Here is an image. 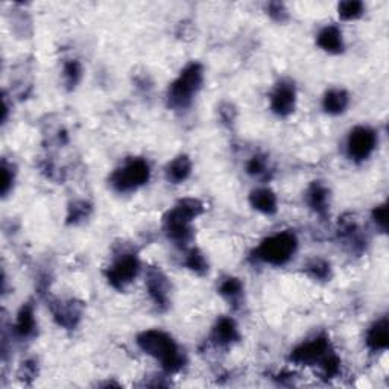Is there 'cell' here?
<instances>
[{
	"label": "cell",
	"instance_id": "cell-10",
	"mask_svg": "<svg viewBox=\"0 0 389 389\" xmlns=\"http://www.w3.org/2000/svg\"><path fill=\"white\" fill-rule=\"evenodd\" d=\"M296 105V90L291 81H280L271 95V110L277 116L286 117L292 114Z\"/></svg>",
	"mask_w": 389,
	"mask_h": 389
},
{
	"label": "cell",
	"instance_id": "cell-24",
	"mask_svg": "<svg viewBox=\"0 0 389 389\" xmlns=\"http://www.w3.org/2000/svg\"><path fill=\"white\" fill-rule=\"evenodd\" d=\"M306 273L315 280H325L330 278V264L322 259H313L306 265Z\"/></svg>",
	"mask_w": 389,
	"mask_h": 389
},
{
	"label": "cell",
	"instance_id": "cell-6",
	"mask_svg": "<svg viewBox=\"0 0 389 389\" xmlns=\"http://www.w3.org/2000/svg\"><path fill=\"white\" fill-rule=\"evenodd\" d=\"M140 273V260L132 252H125L117 257L105 271V277L117 291L128 287Z\"/></svg>",
	"mask_w": 389,
	"mask_h": 389
},
{
	"label": "cell",
	"instance_id": "cell-29",
	"mask_svg": "<svg viewBox=\"0 0 389 389\" xmlns=\"http://www.w3.org/2000/svg\"><path fill=\"white\" fill-rule=\"evenodd\" d=\"M266 11H268V15L271 17V19L278 22V23H285L289 19V13L286 10V6L283 4H280V2L268 4Z\"/></svg>",
	"mask_w": 389,
	"mask_h": 389
},
{
	"label": "cell",
	"instance_id": "cell-1",
	"mask_svg": "<svg viewBox=\"0 0 389 389\" xmlns=\"http://www.w3.org/2000/svg\"><path fill=\"white\" fill-rule=\"evenodd\" d=\"M137 346L148 356L158 360L163 369L172 374L186 365V355L174 338L163 330H146L137 336Z\"/></svg>",
	"mask_w": 389,
	"mask_h": 389
},
{
	"label": "cell",
	"instance_id": "cell-30",
	"mask_svg": "<svg viewBox=\"0 0 389 389\" xmlns=\"http://www.w3.org/2000/svg\"><path fill=\"white\" fill-rule=\"evenodd\" d=\"M373 219L377 227L383 233L388 230V207H386V204L376 207V209L373 210Z\"/></svg>",
	"mask_w": 389,
	"mask_h": 389
},
{
	"label": "cell",
	"instance_id": "cell-2",
	"mask_svg": "<svg viewBox=\"0 0 389 389\" xmlns=\"http://www.w3.org/2000/svg\"><path fill=\"white\" fill-rule=\"evenodd\" d=\"M204 212V204L195 198H184L169 210L163 219L166 236L179 247H184L193 238L192 221Z\"/></svg>",
	"mask_w": 389,
	"mask_h": 389
},
{
	"label": "cell",
	"instance_id": "cell-31",
	"mask_svg": "<svg viewBox=\"0 0 389 389\" xmlns=\"http://www.w3.org/2000/svg\"><path fill=\"white\" fill-rule=\"evenodd\" d=\"M35 376H37V364H35V360H26L20 369V378H34Z\"/></svg>",
	"mask_w": 389,
	"mask_h": 389
},
{
	"label": "cell",
	"instance_id": "cell-9",
	"mask_svg": "<svg viewBox=\"0 0 389 389\" xmlns=\"http://www.w3.org/2000/svg\"><path fill=\"white\" fill-rule=\"evenodd\" d=\"M146 289L158 310H166L170 304V283L160 268L151 266L146 273Z\"/></svg>",
	"mask_w": 389,
	"mask_h": 389
},
{
	"label": "cell",
	"instance_id": "cell-25",
	"mask_svg": "<svg viewBox=\"0 0 389 389\" xmlns=\"http://www.w3.org/2000/svg\"><path fill=\"white\" fill-rule=\"evenodd\" d=\"M90 213H92V205L86 201H78L74 203L69 207V214H67V222L69 224H79L84 219H87Z\"/></svg>",
	"mask_w": 389,
	"mask_h": 389
},
{
	"label": "cell",
	"instance_id": "cell-27",
	"mask_svg": "<svg viewBox=\"0 0 389 389\" xmlns=\"http://www.w3.org/2000/svg\"><path fill=\"white\" fill-rule=\"evenodd\" d=\"M248 174L251 177H256V178H261L268 174L269 166H268V160L265 156H254L250 161H248V166H247Z\"/></svg>",
	"mask_w": 389,
	"mask_h": 389
},
{
	"label": "cell",
	"instance_id": "cell-16",
	"mask_svg": "<svg viewBox=\"0 0 389 389\" xmlns=\"http://www.w3.org/2000/svg\"><path fill=\"white\" fill-rule=\"evenodd\" d=\"M14 332L20 339L32 338L37 332V321H35V313L32 304H23L17 313V320L14 325Z\"/></svg>",
	"mask_w": 389,
	"mask_h": 389
},
{
	"label": "cell",
	"instance_id": "cell-21",
	"mask_svg": "<svg viewBox=\"0 0 389 389\" xmlns=\"http://www.w3.org/2000/svg\"><path fill=\"white\" fill-rule=\"evenodd\" d=\"M184 265L196 275H205L209 273V261L198 248H192L187 252Z\"/></svg>",
	"mask_w": 389,
	"mask_h": 389
},
{
	"label": "cell",
	"instance_id": "cell-3",
	"mask_svg": "<svg viewBox=\"0 0 389 389\" xmlns=\"http://www.w3.org/2000/svg\"><path fill=\"white\" fill-rule=\"evenodd\" d=\"M204 84V67L200 62H190L168 90V107L172 110H186Z\"/></svg>",
	"mask_w": 389,
	"mask_h": 389
},
{
	"label": "cell",
	"instance_id": "cell-23",
	"mask_svg": "<svg viewBox=\"0 0 389 389\" xmlns=\"http://www.w3.org/2000/svg\"><path fill=\"white\" fill-rule=\"evenodd\" d=\"M62 76H64V83L69 90H74L78 84L81 78H83V66L76 60H69L64 69H62Z\"/></svg>",
	"mask_w": 389,
	"mask_h": 389
},
{
	"label": "cell",
	"instance_id": "cell-8",
	"mask_svg": "<svg viewBox=\"0 0 389 389\" xmlns=\"http://www.w3.org/2000/svg\"><path fill=\"white\" fill-rule=\"evenodd\" d=\"M332 351L327 336H318L298 346L291 353V360L296 365H320V362Z\"/></svg>",
	"mask_w": 389,
	"mask_h": 389
},
{
	"label": "cell",
	"instance_id": "cell-20",
	"mask_svg": "<svg viewBox=\"0 0 389 389\" xmlns=\"http://www.w3.org/2000/svg\"><path fill=\"white\" fill-rule=\"evenodd\" d=\"M219 294L230 303V306L238 307L243 298V285L239 278L228 277L221 283Z\"/></svg>",
	"mask_w": 389,
	"mask_h": 389
},
{
	"label": "cell",
	"instance_id": "cell-14",
	"mask_svg": "<svg viewBox=\"0 0 389 389\" xmlns=\"http://www.w3.org/2000/svg\"><path fill=\"white\" fill-rule=\"evenodd\" d=\"M367 347L373 353L385 351L389 346V324L386 318L376 321L367 332Z\"/></svg>",
	"mask_w": 389,
	"mask_h": 389
},
{
	"label": "cell",
	"instance_id": "cell-13",
	"mask_svg": "<svg viewBox=\"0 0 389 389\" xmlns=\"http://www.w3.org/2000/svg\"><path fill=\"white\" fill-rule=\"evenodd\" d=\"M213 341L222 347H228L231 343H236L240 339V333L238 329V324L234 320L228 318V316H222L216 322L213 334Z\"/></svg>",
	"mask_w": 389,
	"mask_h": 389
},
{
	"label": "cell",
	"instance_id": "cell-26",
	"mask_svg": "<svg viewBox=\"0 0 389 389\" xmlns=\"http://www.w3.org/2000/svg\"><path fill=\"white\" fill-rule=\"evenodd\" d=\"M320 367L325 378H333L336 377L341 371V359L338 357L336 353L332 350L329 355L320 362Z\"/></svg>",
	"mask_w": 389,
	"mask_h": 389
},
{
	"label": "cell",
	"instance_id": "cell-15",
	"mask_svg": "<svg viewBox=\"0 0 389 389\" xmlns=\"http://www.w3.org/2000/svg\"><path fill=\"white\" fill-rule=\"evenodd\" d=\"M250 204L252 209L264 214H275L278 210L277 195L268 187H260L252 190L250 195Z\"/></svg>",
	"mask_w": 389,
	"mask_h": 389
},
{
	"label": "cell",
	"instance_id": "cell-18",
	"mask_svg": "<svg viewBox=\"0 0 389 389\" xmlns=\"http://www.w3.org/2000/svg\"><path fill=\"white\" fill-rule=\"evenodd\" d=\"M350 104V96L342 88H332L327 93L324 95L322 99V108L325 113L338 116L347 110V107Z\"/></svg>",
	"mask_w": 389,
	"mask_h": 389
},
{
	"label": "cell",
	"instance_id": "cell-11",
	"mask_svg": "<svg viewBox=\"0 0 389 389\" xmlns=\"http://www.w3.org/2000/svg\"><path fill=\"white\" fill-rule=\"evenodd\" d=\"M306 203L310 209L325 218L330 209V190L321 181H313V183L306 190Z\"/></svg>",
	"mask_w": 389,
	"mask_h": 389
},
{
	"label": "cell",
	"instance_id": "cell-17",
	"mask_svg": "<svg viewBox=\"0 0 389 389\" xmlns=\"http://www.w3.org/2000/svg\"><path fill=\"white\" fill-rule=\"evenodd\" d=\"M316 43H318V46L322 50L333 53V55H338V53L343 52L342 32L338 26L334 25H329L322 28L318 34V37H316Z\"/></svg>",
	"mask_w": 389,
	"mask_h": 389
},
{
	"label": "cell",
	"instance_id": "cell-5",
	"mask_svg": "<svg viewBox=\"0 0 389 389\" xmlns=\"http://www.w3.org/2000/svg\"><path fill=\"white\" fill-rule=\"evenodd\" d=\"M151 178V168L146 160L131 158L117 168L111 177L110 184L119 193H130L144 186Z\"/></svg>",
	"mask_w": 389,
	"mask_h": 389
},
{
	"label": "cell",
	"instance_id": "cell-7",
	"mask_svg": "<svg viewBox=\"0 0 389 389\" xmlns=\"http://www.w3.org/2000/svg\"><path fill=\"white\" fill-rule=\"evenodd\" d=\"M377 146V134L369 126H356L353 128L347 140L348 157L355 161H365L371 157Z\"/></svg>",
	"mask_w": 389,
	"mask_h": 389
},
{
	"label": "cell",
	"instance_id": "cell-28",
	"mask_svg": "<svg viewBox=\"0 0 389 389\" xmlns=\"http://www.w3.org/2000/svg\"><path fill=\"white\" fill-rule=\"evenodd\" d=\"M0 174H2V181H0V192H2V196H6L8 193H10L13 183H14V170H13V166L8 165L5 160L2 161V166H0Z\"/></svg>",
	"mask_w": 389,
	"mask_h": 389
},
{
	"label": "cell",
	"instance_id": "cell-12",
	"mask_svg": "<svg viewBox=\"0 0 389 389\" xmlns=\"http://www.w3.org/2000/svg\"><path fill=\"white\" fill-rule=\"evenodd\" d=\"M52 312H53V318H55L58 325L67 330H71L76 327L81 320V315H83V304L76 303L74 300L61 301L52 307Z\"/></svg>",
	"mask_w": 389,
	"mask_h": 389
},
{
	"label": "cell",
	"instance_id": "cell-22",
	"mask_svg": "<svg viewBox=\"0 0 389 389\" xmlns=\"http://www.w3.org/2000/svg\"><path fill=\"white\" fill-rule=\"evenodd\" d=\"M365 6L359 0H347L338 5V13L342 20H357L359 17L364 15Z\"/></svg>",
	"mask_w": 389,
	"mask_h": 389
},
{
	"label": "cell",
	"instance_id": "cell-19",
	"mask_svg": "<svg viewBox=\"0 0 389 389\" xmlns=\"http://www.w3.org/2000/svg\"><path fill=\"white\" fill-rule=\"evenodd\" d=\"M192 174V160L187 156H178L166 166V178L174 184L186 181Z\"/></svg>",
	"mask_w": 389,
	"mask_h": 389
},
{
	"label": "cell",
	"instance_id": "cell-4",
	"mask_svg": "<svg viewBox=\"0 0 389 389\" xmlns=\"http://www.w3.org/2000/svg\"><path fill=\"white\" fill-rule=\"evenodd\" d=\"M298 250V239L292 231H282L266 238L256 250L259 260L273 266H283Z\"/></svg>",
	"mask_w": 389,
	"mask_h": 389
}]
</instances>
